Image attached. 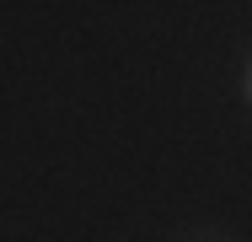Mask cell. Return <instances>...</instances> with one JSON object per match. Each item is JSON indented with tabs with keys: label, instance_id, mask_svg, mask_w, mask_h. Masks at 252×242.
I'll list each match as a JSON object with an SVG mask.
<instances>
[{
	"label": "cell",
	"instance_id": "6da1fadb",
	"mask_svg": "<svg viewBox=\"0 0 252 242\" xmlns=\"http://www.w3.org/2000/svg\"><path fill=\"white\" fill-rule=\"evenodd\" d=\"M247 102H252V65H247Z\"/></svg>",
	"mask_w": 252,
	"mask_h": 242
}]
</instances>
